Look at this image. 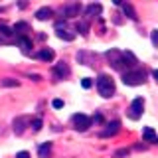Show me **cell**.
Here are the masks:
<instances>
[{
  "mask_svg": "<svg viewBox=\"0 0 158 158\" xmlns=\"http://www.w3.org/2000/svg\"><path fill=\"white\" fill-rule=\"evenodd\" d=\"M97 91H99V95L101 97H113L115 95V81H113L109 75H99L97 77Z\"/></svg>",
  "mask_w": 158,
  "mask_h": 158,
  "instance_id": "1",
  "label": "cell"
},
{
  "mask_svg": "<svg viewBox=\"0 0 158 158\" xmlns=\"http://www.w3.org/2000/svg\"><path fill=\"white\" fill-rule=\"evenodd\" d=\"M144 81H146V73H144V71H140V69H135V71H127L125 75H123V83H125V85H131V87H135V85H142Z\"/></svg>",
  "mask_w": 158,
  "mask_h": 158,
  "instance_id": "2",
  "label": "cell"
},
{
  "mask_svg": "<svg viewBox=\"0 0 158 158\" xmlns=\"http://www.w3.org/2000/svg\"><path fill=\"white\" fill-rule=\"evenodd\" d=\"M142 111H144V101L138 97V99H135V101L131 103V107H128V118L138 121V118L142 117Z\"/></svg>",
  "mask_w": 158,
  "mask_h": 158,
  "instance_id": "3",
  "label": "cell"
},
{
  "mask_svg": "<svg viewBox=\"0 0 158 158\" xmlns=\"http://www.w3.org/2000/svg\"><path fill=\"white\" fill-rule=\"evenodd\" d=\"M107 59L111 61V65L115 67V69H118V71L127 67L125 59H123V53L118 52V49H111V52H107Z\"/></svg>",
  "mask_w": 158,
  "mask_h": 158,
  "instance_id": "4",
  "label": "cell"
},
{
  "mask_svg": "<svg viewBox=\"0 0 158 158\" xmlns=\"http://www.w3.org/2000/svg\"><path fill=\"white\" fill-rule=\"evenodd\" d=\"M93 118H89L87 115H83V113H77V115H73V127L77 128V131H87L89 127H91Z\"/></svg>",
  "mask_w": 158,
  "mask_h": 158,
  "instance_id": "5",
  "label": "cell"
},
{
  "mask_svg": "<svg viewBox=\"0 0 158 158\" xmlns=\"http://www.w3.org/2000/svg\"><path fill=\"white\" fill-rule=\"evenodd\" d=\"M118 131H121V123H118V121H111L107 125V128L103 131V136H115Z\"/></svg>",
  "mask_w": 158,
  "mask_h": 158,
  "instance_id": "6",
  "label": "cell"
},
{
  "mask_svg": "<svg viewBox=\"0 0 158 158\" xmlns=\"http://www.w3.org/2000/svg\"><path fill=\"white\" fill-rule=\"evenodd\" d=\"M53 75H56L57 79H63V77H67L69 75V67H67V63H57L56 67H53Z\"/></svg>",
  "mask_w": 158,
  "mask_h": 158,
  "instance_id": "7",
  "label": "cell"
},
{
  "mask_svg": "<svg viewBox=\"0 0 158 158\" xmlns=\"http://www.w3.org/2000/svg\"><path fill=\"white\" fill-rule=\"evenodd\" d=\"M26 123H28V118H26V117H18V118H14V132H16V135H22L24 128H26Z\"/></svg>",
  "mask_w": 158,
  "mask_h": 158,
  "instance_id": "8",
  "label": "cell"
},
{
  "mask_svg": "<svg viewBox=\"0 0 158 158\" xmlns=\"http://www.w3.org/2000/svg\"><path fill=\"white\" fill-rule=\"evenodd\" d=\"M18 46H20V49H22L24 53H30V52H32V42H30L26 36H20L18 38Z\"/></svg>",
  "mask_w": 158,
  "mask_h": 158,
  "instance_id": "9",
  "label": "cell"
},
{
  "mask_svg": "<svg viewBox=\"0 0 158 158\" xmlns=\"http://www.w3.org/2000/svg\"><path fill=\"white\" fill-rule=\"evenodd\" d=\"M38 57L42 59V61H53V57H56V53H53V49H49V48H44L42 52L38 53Z\"/></svg>",
  "mask_w": 158,
  "mask_h": 158,
  "instance_id": "10",
  "label": "cell"
},
{
  "mask_svg": "<svg viewBox=\"0 0 158 158\" xmlns=\"http://www.w3.org/2000/svg\"><path fill=\"white\" fill-rule=\"evenodd\" d=\"M38 154H40V158H49L52 156V142H44V144L38 148Z\"/></svg>",
  "mask_w": 158,
  "mask_h": 158,
  "instance_id": "11",
  "label": "cell"
},
{
  "mask_svg": "<svg viewBox=\"0 0 158 158\" xmlns=\"http://www.w3.org/2000/svg\"><path fill=\"white\" fill-rule=\"evenodd\" d=\"M52 8H48V6H44V8H40L38 10V12H36V18L38 20H49V18H52Z\"/></svg>",
  "mask_w": 158,
  "mask_h": 158,
  "instance_id": "12",
  "label": "cell"
},
{
  "mask_svg": "<svg viewBox=\"0 0 158 158\" xmlns=\"http://www.w3.org/2000/svg\"><path fill=\"white\" fill-rule=\"evenodd\" d=\"M101 10H103L101 4H89V6L85 8V14H87V16H99Z\"/></svg>",
  "mask_w": 158,
  "mask_h": 158,
  "instance_id": "13",
  "label": "cell"
},
{
  "mask_svg": "<svg viewBox=\"0 0 158 158\" xmlns=\"http://www.w3.org/2000/svg\"><path fill=\"white\" fill-rule=\"evenodd\" d=\"M79 10H81L79 4H69L63 14H65V18H73V16H77V14H79Z\"/></svg>",
  "mask_w": 158,
  "mask_h": 158,
  "instance_id": "14",
  "label": "cell"
},
{
  "mask_svg": "<svg viewBox=\"0 0 158 158\" xmlns=\"http://www.w3.org/2000/svg\"><path fill=\"white\" fill-rule=\"evenodd\" d=\"M56 34H57V38H61V40H65V42H71L73 38H75V34H71V32H67L65 28H61V30H56Z\"/></svg>",
  "mask_w": 158,
  "mask_h": 158,
  "instance_id": "15",
  "label": "cell"
},
{
  "mask_svg": "<svg viewBox=\"0 0 158 158\" xmlns=\"http://www.w3.org/2000/svg\"><path fill=\"white\" fill-rule=\"evenodd\" d=\"M142 136H144V140H146V142H152V140H156V132H154V128L146 127L144 131H142Z\"/></svg>",
  "mask_w": 158,
  "mask_h": 158,
  "instance_id": "16",
  "label": "cell"
},
{
  "mask_svg": "<svg viewBox=\"0 0 158 158\" xmlns=\"http://www.w3.org/2000/svg\"><path fill=\"white\" fill-rule=\"evenodd\" d=\"M123 59H125V63H127V67H131V65H136V57L132 56L131 52H123Z\"/></svg>",
  "mask_w": 158,
  "mask_h": 158,
  "instance_id": "17",
  "label": "cell"
},
{
  "mask_svg": "<svg viewBox=\"0 0 158 158\" xmlns=\"http://www.w3.org/2000/svg\"><path fill=\"white\" fill-rule=\"evenodd\" d=\"M28 30H30V26H28L26 22H18L16 26H14V32H18L20 36H26V32H28Z\"/></svg>",
  "mask_w": 158,
  "mask_h": 158,
  "instance_id": "18",
  "label": "cell"
},
{
  "mask_svg": "<svg viewBox=\"0 0 158 158\" xmlns=\"http://www.w3.org/2000/svg\"><path fill=\"white\" fill-rule=\"evenodd\" d=\"M123 10H125V14H127V16L131 18V20H136V18H138V16H136V12H135V8H132L131 4H123Z\"/></svg>",
  "mask_w": 158,
  "mask_h": 158,
  "instance_id": "19",
  "label": "cell"
},
{
  "mask_svg": "<svg viewBox=\"0 0 158 158\" xmlns=\"http://www.w3.org/2000/svg\"><path fill=\"white\" fill-rule=\"evenodd\" d=\"M0 83H2V87H18L20 85V81H18V79H2V81H0Z\"/></svg>",
  "mask_w": 158,
  "mask_h": 158,
  "instance_id": "20",
  "label": "cell"
},
{
  "mask_svg": "<svg viewBox=\"0 0 158 158\" xmlns=\"http://www.w3.org/2000/svg\"><path fill=\"white\" fill-rule=\"evenodd\" d=\"M0 34H2V36H12L14 28H8L6 24H0Z\"/></svg>",
  "mask_w": 158,
  "mask_h": 158,
  "instance_id": "21",
  "label": "cell"
},
{
  "mask_svg": "<svg viewBox=\"0 0 158 158\" xmlns=\"http://www.w3.org/2000/svg\"><path fill=\"white\" fill-rule=\"evenodd\" d=\"M77 30L83 34V36H85V34L89 32V26H87V22H79V24H77Z\"/></svg>",
  "mask_w": 158,
  "mask_h": 158,
  "instance_id": "22",
  "label": "cell"
},
{
  "mask_svg": "<svg viewBox=\"0 0 158 158\" xmlns=\"http://www.w3.org/2000/svg\"><path fill=\"white\" fill-rule=\"evenodd\" d=\"M30 125H32V128H34V131H40V128H42V118H34V121L32 123H30Z\"/></svg>",
  "mask_w": 158,
  "mask_h": 158,
  "instance_id": "23",
  "label": "cell"
},
{
  "mask_svg": "<svg viewBox=\"0 0 158 158\" xmlns=\"http://www.w3.org/2000/svg\"><path fill=\"white\" fill-rule=\"evenodd\" d=\"M93 85V81H91V79H89V77H85V79H81V87L83 89H89V87H91Z\"/></svg>",
  "mask_w": 158,
  "mask_h": 158,
  "instance_id": "24",
  "label": "cell"
},
{
  "mask_svg": "<svg viewBox=\"0 0 158 158\" xmlns=\"http://www.w3.org/2000/svg\"><path fill=\"white\" fill-rule=\"evenodd\" d=\"M150 40H152V46H156V48H158V30H154V32H152Z\"/></svg>",
  "mask_w": 158,
  "mask_h": 158,
  "instance_id": "25",
  "label": "cell"
},
{
  "mask_svg": "<svg viewBox=\"0 0 158 158\" xmlns=\"http://www.w3.org/2000/svg\"><path fill=\"white\" fill-rule=\"evenodd\" d=\"M52 105H53V109H61L63 107V101H61V99H53Z\"/></svg>",
  "mask_w": 158,
  "mask_h": 158,
  "instance_id": "26",
  "label": "cell"
},
{
  "mask_svg": "<svg viewBox=\"0 0 158 158\" xmlns=\"http://www.w3.org/2000/svg\"><path fill=\"white\" fill-rule=\"evenodd\" d=\"M127 154H128V150H127V148H123V150H117V154H115V156H117V158H121V156H127Z\"/></svg>",
  "mask_w": 158,
  "mask_h": 158,
  "instance_id": "27",
  "label": "cell"
},
{
  "mask_svg": "<svg viewBox=\"0 0 158 158\" xmlns=\"http://www.w3.org/2000/svg\"><path fill=\"white\" fill-rule=\"evenodd\" d=\"M16 158H30V154H28L26 150H22V152H18V154H16Z\"/></svg>",
  "mask_w": 158,
  "mask_h": 158,
  "instance_id": "28",
  "label": "cell"
},
{
  "mask_svg": "<svg viewBox=\"0 0 158 158\" xmlns=\"http://www.w3.org/2000/svg\"><path fill=\"white\" fill-rule=\"evenodd\" d=\"M93 121H95V123H101V121H103V117H101V115H95V118H93Z\"/></svg>",
  "mask_w": 158,
  "mask_h": 158,
  "instance_id": "29",
  "label": "cell"
},
{
  "mask_svg": "<svg viewBox=\"0 0 158 158\" xmlns=\"http://www.w3.org/2000/svg\"><path fill=\"white\" fill-rule=\"evenodd\" d=\"M152 75H154V79H156V81H158V69H156L154 73H152Z\"/></svg>",
  "mask_w": 158,
  "mask_h": 158,
  "instance_id": "30",
  "label": "cell"
},
{
  "mask_svg": "<svg viewBox=\"0 0 158 158\" xmlns=\"http://www.w3.org/2000/svg\"><path fill=\"white\" fill-rule=\"evenodd\" d=\"M0 44H2V42H0Z\"/></svg>",
  "mask_w": 158,
  "mask_h": 158,
  "instance_id": "31",
  "label": "cell"
}]
</instances>
